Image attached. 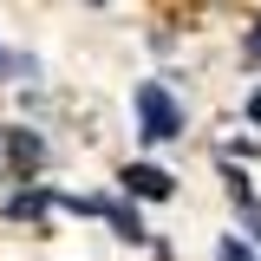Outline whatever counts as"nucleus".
<instances>
[{"label": "nucleus", "mask_w": 261, "mask_h": 261, "mask_svg": "<svg viewBox=\"0 0 261 261\" xmlns=\"http://www.w3.org/2000/svg\"><path fill=\"white\" fill-rule=\"evenodd\" d=\"M137 124H144V144H176L183 137V105L170 98L163 79H144L137 85Z\"/></svg>", "instance_id": "f257e3e1"}, {"label": "nucleus", "mask_w": 261, "mask_h": 261, "mask_svg": "<svg viewBox=\"0 0 261 261\" xmlns=\"http://www.w3.org/2000/svg\"><path fill=\"white\" fill-rule=\"evenodd\" d=\"M242 222H248V228L261 235V202H248V209H242Z\"/></svg>", "instance_id": "423d86ee"}, {"label": "nucleus", "mask_w": 261, "mask_h": 261, "mask_svg": "<svg viewBox=\"0 0 261 261\" xmlns=\"http://www.w3.org/2000/svg\"><path fill=\"white\" fill-rule=\"evenodd\" d=\"M248 59H261V27H255V33H248Z\"/></svg>", "instance_id": "6e6552de"}, {"label": "nucleus", "mask_w": 261, "mask_h": 261, "mask_svg": "<svg viewBox=\"0 0 261 261\" xmlns=\"http://www.w3.org/2000/svg\"><path fill=\"white\" fill-rule=\"evenodd\" d=\"M248 118H255V124H261V92H248Z\"/></svg>", "instance_id": "1a4fd4ad"}, {"label": "nucleus", "mask_w": 261, "mask_h": 261, "mask_svg": "<svg viewBox=\"0 0 261 261\" xmlns=\"http://www.w3.org/2000/svg\"><path fill=\"white\" fill-rule=\"evenodd\" d=\"M7 150H13L20 170H39V163H46V144H39L33 130H13V137H7Z\"/></svg>", "instance_id": "7ed1b4c3"}, {"label": "nucleus", "mask_w": 261, "mask_h": 261, "mask_svg": "<svg viewBox=\"0 0 261 261\" xmlns=\"http://www.w3.org/2000/svg\"><path fill=\"white\" fill-rule=\"evenodd\" d=\"M216 261H255V255H248V242H235V235H228L222 248H216Z\"/></svg>", "instance_id": "39448f33"}, {"label": "nucleus", "mask_w": 261, "mask_h": 261, "mask_svg": "<svg viewBox=\"0 0 261 261\" xmlns=\"http://www.w3.org/2000/svg\"><path fill=\"white\" fill-rule=\"evenodd\" d=\"M98 216H111V228H118L124 242H144V222H137V209H130V202H98Z\"/></svg>", "instance_id": "20e7f679"}, {"label": "nucleus", "mask_w": 261, "mask_h": 261, "mask_svg": "<svg viewBox=\"0 0 261 261\" xmlns=\"http://www.w3.org/2000/svg\"><path fill=\"white\" fill-rule=\"evenodd\" d=\"M118 183H124V196H144V202H163V196L176 190V176L157 170V163H124V176H118Z\"/></svg>", "instance_id": "f03ea898"}, {"label": "nucleus", "mask_w": 261, "mask_h": 261, "mask_svg": "<svg viewBox=\"0 0 261 261\" xmlns=\"http://www.w3.org/2000/svg\"><path fill=\"white\" fill-rule=\"evenodd\" d=\"M7 72H20V59H13V53H0V79H7Z\"/></svg>", "instance_id": "0eeeda50"}]
</instances>
